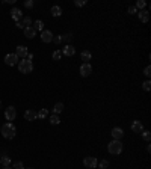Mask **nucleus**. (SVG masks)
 Instances as JSON below:
<instances>
[{
	"label": "nucleus",
	"mask_w": 151,
	"mask_h": 169,
	"mask_svg": "<svg viewBox=\"0 0 151 169\" xmlns=\"http://www.w3.org/2000/svg\"><path fill=\"white\" fill-rule=\"evenodd\" d=\"M0 133L5 139H14L15 134H17V127L14 126L12 122H5L2 128H0Z\"/></svg>",
	"instance_id": "nucleus-1"
},
{
	"label": "nucleus",
	"mask_w": 151,
	"mask_h": 169,
	"mask_svg": "<svg viewBox=\"0 0 151 169\" xmlns=\"http://www.w3.org/2000/svg\"><path fill=\"white\" fill-rule=\"evenodd\" d=\"M122 150H124V145H122L121 140H115V139H113L112 142L107 145V151H109V154H112V156H119V154L122 153Z\"/></svg>",
	"instance_id": "nucleus-2"
},
{
	"label": "nucleus",
	"mask_w": 151,
	"mask_h": 169,
	"mask_svg": "<svg viewBox=\"0 0 151 169\" xmlns=\"http://www.w3.org/2000/svg\"><path fill=\"white\" fill-rule=\"evenodd\" d=\"M17 65H18L20 73H23V74H29V73L33 71V62H30V60H27V59H21V60H18Z\"/></svg>",
	"instance_id": "nucleus-3"
},
{
	"label": "nucleus",
	"mask_w": 151,
	"mask_h": 169,
	"mask_svg": "<svg viewBox=\"0 0 151 169\" xmlns=\"http://www.w3.org/2000/svg\"><path fill=\"white\" fill-rule=\"evenodd\" d=\"M18 60H20V57H18L15 53H8V54L5 56V64H6V65H9V67L17 65V64H18Z\"/></svg>",
	"instance_id": "nucleus-4"
},
{
	"label": "nucleus",
	"mask_w": 151,
	"mask_h": 169,
	"mask_svg": "<svg viewBox=\"0 0 151 169\" xmlns=\"http://www.w3.org/2000/svg\"><path fill=\"white\" fill-rule=\"evenodd\" d=\"M97 165H98V160L95 157H85L83 159V166L85 168L94 169V168H97Z\"/></svg>",
	"instance_id": "nucleus-5"
},
{
	"label": "nucleus",
	"mask_w": 151,
	"mask_h": 169,
	"mask_svg": "<svg viewBox=\"0 0 151 169\" xmlns=\"http://www.w3.org/2000/svg\"><path fill=\"white\" fill-rule=\"evenodd\" d=\"M5 118L11 122V121H14L15 118H17V110H15V107L14 106H9L6 110H5Z\"/></svg>",
	"instance_id": "nucleus-6"
},
{
	"label": "nucleus",
	"mask_w": 151,
	"mask_h": 169,
	"mask_svg": "<svg viewBox=\"0 0 151 169\" xmlns=\"http://www.w3.org/2000/svg\"><path fill=\"white\" fill-rule=\"evenodd\" d=\"M11 17H12V20H14L15 23H20V21L23 20V12H21L18 8H12V9H11Z\"/></svg>",
	"instance_id": "nucleus-7"
},
{
	"label": "nucleus",
	"mask_w": 151,
	"mask_h": 169,
	"mask_svg": "<svg viewBox=\"0 0 151 169\" xmlns=\"http://www.w3.org/2000/svg\"><path fill=\"white\" fill-rule=\"evenodd\" d=\"M15 54H17L18 57H21V59H26L27 54H29V50H27L26 45H18V47L15 48Z\"/></svg>",
	"instance_id": "nucleus-8"
},
{
	"label": "nucleus",
	"mask_w": 151,
	"mask_h": 169,
	"mask_svg": "<svg viewBox=\"0 0 151 169\" xmlns=\"http://www.w3.org/2000/svg\"><path fill=\"white\" fill-rule=\"evenodd\" d=\"M92 73V65L91 64H82L80 65V76L82 77H88Z\"/></svg>",
	"instance_id": "nucleus-9"
},
{
	"label": "nucleus",
	"mask_w": 151,
	"mask_h": 169,
	"mask_svg": "<svg viewBox=\"0 0 151 169\" xmlns=\"http://www.w3.org/2000/svg\"><path fill=\"white\" fill-rule=\"evenodd\" d=\"M41 41L42 42H45V44H48V42H51L53 41V33L50 32V30H42L41 32Z\"/></svg>",
	"instance_id": "nucleus-10"
},
{
	"label": "nucleus",
	"mask_w": 151,
	"mask_h": 169,
	"mask_svg": "<svg viewBox=\"0 0 151 169\" xmlns=\"http://www.w3.org/2000/svg\"><path fill=\"white\" fill-rule=\"evenodd\" d=\"M111 134H112V137L115 139V140H121V139H122V136H124V131H122V128L115 127V128H112Z\"/></svg>",
	"instance_id": "nucleus-11"
},
{
	"label": "nucleus",
	"mask_w": 151,
	"mask_h": 169,
	"mask_svg": "<svg viewBox=\"0 0 151 169\" xmlns=\"http://www.w3.org/2000/svg\"><path fill=\"white\" fill-rule=\"evenodd\" d=\"M37 118H38V115L33 109H27V110L24 112V119H26V121H35Z\"/></svg>",
	"instance_id": "nucleus-12"
},
{
	"label": "nucleus",
	"mask_w": 151,
	"mask_h": 169,
	"mask_svg": "<svg viewBox=\"0 0 151 169\" xmlns=\"http://www.w3.org/2000/svg\"><path fill=\"white\" fill-rule=\"evenodd\" d=\"M62 54H65V56H74L76 54V48L71 45V44H67L64 48H62V51H61Z\"/></svg>",
	"instance_id": "nucleus-13"
},
{
	"label": "nucleus",
	"mask_w": 151,
	"mask_h": 169,
	"mask_svg": "<svg viewBox=\"0 0 151 169\" xmlns=\"http://www.w3.org/2000/svg\"><path fill=\"white\" fill-rule=\"evenodd\" d=\"M138 17H139V20H141L142 23H148V20H150V12H148L147 9L138 11Z\"/></svg>",
	"instance_id": "nucleus-14"
},
{
	"label": "nucleus",
	"mask_w": 151,
	"mask_h": 169,
	"mask_svg": "<svg viewBox=\"0 0 151 169\" xmlns=\"http://www.w3.org/2000/svg\"><path fill=\"white\" fill-rule=\"evenodd\" d=\"M24 36L27 38V40H32V38H35L37 36V30L30 26V27H24Z\"/></svg>",
	"instance_id": "nucleus-15"
},
{
	"label": "nucleus",
	"mask_w": 151,
	"mask_h": 169,
	"mask_svg": "<svg viewBox=\"0 0 151 169\" xmlns=\"http://www.w3.org/2000/svg\"><path fill=\"white\" fill-rule=\"evenodd\" d=\"M80 59L83 60V64H89V60L92 59L91 51H89V50H83V51L80 53Z\"/></svg>",
	"instance_id": "nucleus-16"
},
{
	"label": "nucleus",
	"mask_w": 151,
	"mask_h": 169,
	"mask_svg": "<svg viewBox=\"0 0 151 169\" xmlns=\"http://www.w3.org/2000/svg\"><path fill=\"white\" fill-rule=\"evenodd\" d=\"M132 130H133V133H142L144 131V126H142V122L141 121H133V124H132Z\"/></svg>",
	"instance_id": "nucleus-17"
},
{
	"label": "nucleus",
	"mask_w": 151,
	"mask_h": 169,
	"mask_svg": "<svg viewBox=\"0 0 151 169\" xmlns=\"http://www.w3.org/2000/svg\"><path fill=\"white\" fill-rule=\"evenodd\" d=\"M50 12H51V15H53V17H61V15H62V8H61V6H58V5H54V6H51Z\"/></svg>",
	"instance_id": "nucleus-18"
},
{
	"label": "nucleus",
	"mask_w": 151,
	"mask_h": 169,
	"mask_svg": "<svg viewBox=\"0 0 151 169\" xmlns=\"http://www.w3.org/2000/svg\"><path fill=\"white\" fill-rule=\"evenodd\" d=\"M48 121H50V124H51V126H58V124L61 122V119H59V115H54V113L48 116Z\"/></svg>",
	"instance_id": "nucleus-19"
},
{
	"label": "nucleus",
	"mask_w": 151,
	"mask_h": 169,
	"mask_svg": "<svg viewBox=\"0 0 151 169\" xmlns=\"http://www.w3.org/2000/svg\"><path fill=\"white\" fill-rule=\"evenodd\" d=\"M62 110H64V103H56L54 107H53V113H54V115H59Z\"/></svg>",
	"instance_id": "nucleus-20"
},
{
	"label": "nucleus",
	"mask_w": 151,
	"mask_h": 169,
	"mask_svg": "<svg viewBox=\"0 0 151 169\" xmlns=\"http://www.w3.org/2000/svg\"><path fill=\"white\" fill-rule=\"evenodd\" d=\"M0 165L5 168V166H9L11 165V157L9 156H3V157H0Z\"/></svg>",
	"instance_id": "nucleus-21"
},
{
	"label": "nucleus",
	"mask_w": 151,
	"mask_h": 169,
	"mask_svg": "<svg viewBox=\"0 0 151 169\" xmlns=\"http://www.w3.org/2000/svg\"><path fill=\"white\" fill-rule=\"evenodd\" d=\"M37 115L39 119H45L48 116V110L47 109H39V112H37Z\"/></svg>",
	"instance_id": "nucleus-22"
},
{
	"label": "nucleus",
	"mask_w": 151,
	"mask_h": 169,
	"mask_svg": "<svg viewBox=\"0 0 151 169\" xmlns=\"http://www.w3.org/2000/svg\"><path fill=\"white\" fill-rule=\"evenodd\" d=\"M32 27H33L35 30H41V32H42V30H44V23H42L41 20H37V21L33 23V26H32Z\"/></svg>",
	"instance_id": "nucleus-23"
},
{
	"label": "nucleus",
	"mask_w": 151,
	"mask_h": 169,
	"mask_svg": "<svg viewBox=\"0 0 151 169\" xmlns=\"http://www.w3.org/2000/svg\"><path fill=\"white\" fill-rule=\"evenodd\" d=\"M21 24H23L24 27H30V24H32V18H30V17H23Z\"/></svg>",
	"instance_id": "nucleus-24"
},
{
	"label": "nucleus",
	"mask_w": 151,
	"mask_h": 169,
	"mask_svg": "<svg viewBox=\"0 0 151 169\" xmlns=\"http://www.w3.org/2000/svg\"><path fill=\"white\" fill-rule=\"evenodd\" d=\"M145 6H147V3H145L144 0H138L135 8H136V9H139V11H144V9H145Z\"/></svg>",
	"instance_id": "nucleus-25"
},
{
	"label": "nucleus",
	"mask_w": 151,
	"mask_h": 169,
	"mask_svg": "<svg viewBox=\"0 0 151 169\" xmlns=\"http://www.w3.org/2000/svg\"><path fill=\"white\" fill-rule=\"evenodd\" d=\"M141 134H142V137H144V140H145V142H150V140H151V133L148 131V130H144Z\"/></svg>",
	"instance_id": "nucleus-26"
},
{
	"label": "nucleus",
	"mask_w": 151,
	"mask_h": 169,
	"mask_svg": "<svg viewBox=\"0 0 151 169\" xmlns=\"http://www.w3.org/2000/svg\"><path fill=\"white\" fill-rule=\"evenodd\" d=\"M97 166H100V169H107L109 168V162L106 160V159H103V160H100L98 162V165Z\"/></svg>",
	"instance_id": "nucleus-27"
},
{
	"label": "nucleus",
	"mask_w": 151,
	"mask_h": 169,
	"mask_svg": "<svg viewBox=\"0 0 151 169\" xmlns=\"http://www.w3.org/2000/svg\"><path fill=\"white\" fill-rule=\"evenodd\" d=\"M51 57H53V60H61V57H62V53H61L59 50H56V51H53Z\"/></svg>",
	"instance_id": "nucleus-28"
},
{
	"label": "nucleus",
	"mask_w": 151,
	"mask_h": 169,
	"mask_svg": "<svg viewBox=\"0 0 151 169\" xmlns=\"http://www.w3.org/2000/svg\"><path fill=\"white\" fill-rule=\"evenodd\" d=\"M142 89H144L145 92H148V91H150V89H151V82H150V80H145V82L142 83Z\"/></svg>",
	"instance_id": "nucleus-29"
},
{
	"label": "nucleus",
	"mask_w": 151,
	"mask_h": 169,
	"mask_svg": "<svg viewBox=\"0 0 151 169\" xmlns=\"http://www.w3.org/2000/svg\"><path fill=\"white\" fill-rule=\"evenodd\" d=\"M71 40H73V35H71V33H65V35H62V41L70 42Z\"/></svg>",
	"instance_id": "nucleus-30"
},
{
	"label": "nucleus",
	"mask_w": 151,
	"mask_h": 169,
	"mask_svg": "<svg viewBox=\"0 0 151 169\" xmlns=\"http://www.w3.org/2000/svg\"><path fill=\"white\" fill-rule=\"evenodd\" d=\"M12 169H24V165H23L21 162H15V163L12 165Z\"/></svg>",
	"instance_id": "nucleus-31"
},
{
	"label": "nucleus",
	"mask_w": 151,
	"mask_h": 169,
	"mask_svg": "<svg viewBox=\"0 0 151 169\" xmlns=\"http://www.w3.org/2000/svg\"><path fill=\"white\" fill-rule=\"evenodd\" d=\"M33 5H35V2H33V0H26V2H24V6H26L27 9L33 8Z\"/></svg>",
	"instance_id": "nucleus-32"
},
{
	"label": "nucleus",
	"mask_w": 151,
	"mask_h": 169,
	"mask_svg": "<svg viewBox=\"0 0 151 169\" xmlns=\"http://www.w3.org/2000/svg\"><path fill=\"white\" fill-rule=\"evenodd\" d=\"M144 76H145V77H150V76H151V68H150V65H148V67H145V70H144Z\"/></svg>",
	"instance_id": "nucleus-33"
},
{
	"label": "nucleus",
	"mask_w": 151,
	"mask_h": 169,
	"mask_svg": "<svg viewBox=\"0 0 151 169\" xmlns=\"http://www.w3.org/2000/svg\"><path fill=\"white\" fill-rule=\"evenodd\" d=\"M86 3H88L86 0H76V2H74V5H76V6H85Z\"/></svg>",
	"instance_id": "nucleus-34"
},
{
	"label": "nucleus",
	"mask_w": 151,
	"mask_h": 169,
	"mask_svg": "<svg viewBox=\"0 0 151 169\" xmlns=\"http://www.w3.org/2000/svg\"><path fill=\"white\" fill-rule=\"evenodd\" d=\"M51 42H54L56 45H58V44H61V42H62V36H53V41H51Z\"/></svg>",
	"instance_id": "nucleus-35"
},
{
	"label": "nucleus",
	"mask_w": 151,
	"mask_h": 169,
	"mask_svg": "<svg viewBox=\"0 0 151 169\" xmlns=\"http://www.w3.org/2000/svg\"><path fill=\"white\" fill-rule=\"evenodd\" d=\"M128 14H130V15H133V14H138V9H136L135 6H130V8H128Z\"/></svg>",
	"instance_id": "nucleus-36"
},
{
	"label": "nucleus",
	"mask_w": 151,
	"mask_h": 169,
	"mask_svg": "<svg viewBox=\"0 0 151 169\" xmlns=\"http://www.w3.org/2000/svg\"><path fill=\"white\" fill-rule=\"evenodd\" d=\"M15 26H17V27H18V29H21V27H24V26H23V24H21V21H20V23H15Z\"/></svg>",
	"instance_id": "nucleus-37"
},
{
	"label": "nucleus",
	"mask_w": 151,
	"mask_h": 169,
	"mask_svg": "<svg viewBox=\"0 0 151 169\" xmlns=\"http://www.w3.org/2000/svg\"><path fill=\"white\" fill-rule=\"evenodd\" d=\"M150 151H151V145L148 143V145H147V153H150Z\"/></svg>",
	"instance_id": "nucleus-38"
},
{
	"label": "nucleus",
	"mask_w": 151,
	"mask_h": 169,
	"mask_svg": "<svg viewBox=\"0 0 151 169\" xmlns=\"http://www.w3.org/2000/svg\"><path fill=\"white\" fill-rule=\"evenodd\" d=\"M3 169H12V168H9V166H5V168H3Z\"/></svg>",
	"instance_id": "nucleus-39"
},
{
	"label": "nucleus",
	"mask_w": 151,
	"mask_h": 169,
	"mask_svg": "<svg viewBox=\"0 0 151 169\" xmlns=\"http://www.w3.org/2000/svg\"><path fill=\"white\" fill-rule=\"evenodd\" d=\"M0 109H2V101H0Z\"/></svg>",
	"instance_id": "nucleus-40"
},
{
	"label": "nucleus",
	"mask_w": 151,
	"mask_h": 169,
	"mask_svg": "<svg viewBox=\"0 0 151 169\" xmlns=\"http://www.w3.org/2000/svg\"><path fill=\"white\" fill-rule=\"evenodd\" d=\"M29 169H33V168H29Z\"/></svg>",
	"instance_id": "nucleus-41"
}]
</instances>
